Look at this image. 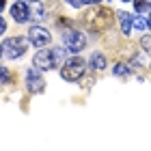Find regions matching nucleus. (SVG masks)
Masks as SVG:
<instances>
[{
    "label": "nucleus",
    "instance_id": "obj_10",
    "mask_svg": "<svg viewBox=\"0 0 151 151\" xmlns=\"http://www.w3.org/2000/svg\"><path fill=\"white\" fill-rule=\"evenodd\" d=\"M30 15L35 17V19H43L45 17V9H43V4L37 2V0H30Z\"/></svg>",
    "mask_w": 151,
    "mask_h": 151
},
{
    "label": "nucleus",
    "instance_id": "obj_8",
    "mask_svg": "<svg viewBox=\"0 0 151 151\" xmlns=\"http://www.w3.org/2000/svg\"><path fill=\"white\" fill-rule=\"evenodd\" d=\"M11 15H13V19H15V22L24 24V22H28V19H30V6L26 4V2H13Z\"/></svg>",
    "mask_w": 151,
    "mask_h": 151
},
{
    "label": "nucleus",
    "instance_id": "obj_22",
    "mask_svg": "<svg viewBox=\"0 0 151 151\" xmlns=\"http://www.w3.org/2000/svg\"><path fill=\"white\" fill-rule=\"evenodd\" d=\"M149 26H151V17H149Z\"/></svg>",
    "mask_w": 151,
    "mask_h": 151
},
{
    "label": "nucleus",
    "instance_id": "obj_16",
    "mask_svg": "<svg viewBox=\"0 0 151 151\" xmlns=\"http://www.w3.org/2000/svg\"><path fill=\"white\" fill-rule=\"evenodd\" d=\"M140 45L145 47V52H151V35H145L140 39Z\"/></svg>",
    "mask_w": 151,
    "mask_h": 151
},
{
    "label": "nucleus",
    "instance_id": "obj_3",
    "mask_svg": "<svg viewBox=\"0 0 151 151\" xmlns=\"http://www.w3.org/2000/svg\"><path fill=\"white\" fill-rule=\"evenodd\" d=\"M28 47V41L24 37H13V39H4L2 41V54L6 58H19Z\"/></svg>",
    "mask_w": 151,
    "mask_h": 151
},
{
    "label": "nucleus",
    "instance_id": "obj_5",
    "mask_svg": "<svg viewBox=\"0 0 151 151\" xmlns=\"http://www.w3.org/2000/svg\"><path fill=\"white\" fill-rule=\"evenodd\" d=\"M32 63H35L37 69L47 71V69H54V67H56V58H54L52 50H39L35 54V60H32Z\"/></svg>",
    "mask_w": 151,
    "mask_h": 151
},
{
    "label": "nucleus",
    "instance_id": "obj_11",
    "mask_svg": "<svg viewBox=\"0 0 151 151\" xmlns=\"http://www.w3.org/2000/svg\"><path fill=\"white\" fill-rule=\"evenodd\" d=\"M88 63H91L93 69H104V67H106V56H104V54H99V52H95Z\"/></svg>",
    "mask_w": 151,
    "mask_h": 151
},
{
    "label": "nucleus",
    "instance_id": "obj_2",
    "mask_svg": "<svg viewBox=\"0 0 151 151\" xmlns=\"http://www.w3.org/2000/svg\"><path fill=\"white\" fill-rule=\"evenodd\" d=\"M84 69H86L84 58L73 56V58H69V60H65L63 69H60V76H63V80H67V82H76V80H80V78H82Z\"/></svg>",
    "mask_w": 151,
    "mask_h": 151
},
{
    "label": "nucleus",
    "instance_id": "obj_6",
    "mask_svg": "<svg viewBox=\"0 0 151 151\" xmlns=\"http://www.w3.org/2000/svg\"><path fill=\"white\" fill-rule=\"evenodd\" d=\"M28 39L32 41V45H39V47H45V45H50V32H47L45 28H41V26H30L28 28Z\"/></svg>",
    "mask_w": 151,
    "mask_h": 151
},
{
    "label": "nucleus",
    "instance_id": "obj_13",
    "mask_svg": "<svg viewBox=\"0 0 151 151\" xmlns=\"http://www.w3.org/2000/svg\"><path fill=\"white\" fill-rule=\"evenodd\" d=\"M52 54H54V58H56V63H65L67 47H65V45H63V47H54V50H52Z\"/></svg>",
    "mask_w": 151,
    "mask_h": 151
},
{
    "label": "nucleus",
    "instance_id": "obj_1",
    "mask_svg": "<svg viewBox=\"0 0 151 151\" xmlns=\"http://www.w3.org/2000/svg\"><path fill=\"white\" fill-rule=\"evenodd\" d=\"M112 19H114V15L108 6H95L93 11H88L84 15V24L93 30H104L112 26Z\"/></svg>",
    "mask_w": 151,
    "mask_h": 151
},
{
    "label": "nucleus",
    "instance_id": "obj_20",
    "mask_svg": "<svg viewBox=\"0 0 151 151\" xmlns=\"http://www.w3.org/2000/svg\"><path fill=\"white\" fill-rule=\"evenodd\" d=\"M97 2H101V0H84V4H97Z\"/></svg>",
    "mask_w": 151,
    "mask_h": 151
},
{
    "label": "nucleus",
    "instance_id": "obj_9",
    "mask_svg": "<svg viewBox=\"0 0 151 151\" xmlns=\"http://www.w3.org/2000/svg\"><path fill=\"white\" fill-rule=\"evenodd\" d=\"M119 19H121V32H123V35H129L132 28H134V15L127 13V11H121Z\"/></svg>",
    "mask_w": 151,
    "mask_h": 151
},
{
    "label": "nucleus",
    "instance_id": "obj_7",
    "mask_svg": "<svg viewBox=\"0 0 151 151\" xmlns=\"http://www.w3.org/2000/svg\"><path fill=\"white\" fill-rule=\"evenodd\" d=\"M26 84H28V91L30 93H41L45 88V82H43V78H41V73H39L37 67L26 71Z\"/></svg>",
    "mask_w": 151,
    "mask_h": 151
},
{
    "label": "nucleus",
    "instance_id": "obj_15",
    "mask_svg": "<svg viewBox=\"0 0 151 151\" xmlns=\"http://www.w3.org/2000/svg\"><path fill=\"white\" fill-rule=\"evenodd\" d=\"M114 76H127L129 73V67L127 65H123V63H119V65H114Z\"/></svg>",
    "mask_w": 151,
    "mask_h": 151
},
{
    "label": "nucleus",
    "instance_id": "obj_14",
    "mask_svg": "<svg viewBox=\"0 0 151 151\" xmlns=\"http://www.w3.org/2000/svg\"><path fill=\"white\" fill-rule=\"evenodd\" d=\"M147 26H149V22H147L145 17H140V15L134 17V28H136V30H145Z\"/></svg>",
    "mask_w": 151,
    "mask_h": 151
},
{
    "label": "nucleus",
    "instance_id": "obj_19",
    "mask_svg": "<svg viewBox=\"0 0 151 151\" xmlns=\"http://www.w3.org/2000/svg\"><path fill=\"white\" fill-rule=\"evenodd\" d=\"M4 30H6V22L2 19V22H0V32H4Z\"/></svg>",
    "mask_w": 151,
    "mask_h": 151
},
{
    "label": "nucleus",
    "instance_id": "obj_17",
    "mask_svg": "<svg viewBox=\"0 0 151 151\" xmlns=\"http://www.w3.org/2000/svg\"><path fill=\"white\" fill-rule=\"evenodd\" d=\"M67 2H69L73 9H82V4H84V0H67Z\"/></svg>",
    "mask_w": 151,
    "mask_h": 151
},
{
    "label": "nucleus",
    "instance_id": "obj_21",
    "mask_svg": "<svg viewBox=\"0 0 151 151\" xmlns=\"http://www.w3.org/2000/svg\"><path fill=\"white\" fill-rule=\"evenodd\" d=\"M123 2H132V0H123Z\"/></svg>",
    "mask_w": 151,
    "mask_h": 151
},
{
    "label": "nucleus",
    "instance_id": "obj_4",
    "mask_svg": "<svg viewBox=\"0 0 151 151\" xmlns=\"http://www.w3.org/2000/svg\"><path fill=\"white\" fill-rule=\"evenodd\" d=\"M63 43L69 52H80L86 45V37L78 30H67V32H63Z\"/></svg>",
    "mask_w": 151,
    "mask_h": 151
},
{
    "label": "nucleus",
    "instance_id": "obj_18",
    "mask_svg": "<svg viewBox=\"0 0 151 151\" xmlns=\"http://www.w3.org/2000/svg\"><path fill=\"white\" fill-rule=\"evenodd\" d=\"M2 82L4 84L9 82V69H6V67H2Z\"/></svg>",
    "mask_w": 151,
    "mask_h": 151
},
{
    "label": "nucleus",
    "instance_id": "obj_12",
    "mask_svg": "<svg viewBox=\"0 0 151 151\" xmlns=\"http://www.w3.org/2000/svg\"><path fill=\"white\" fill-rule=\"evenodd\" d=\"M134 4H136V11H138V13L151 11V0H134Z\"/></svg>",
    "mask_w": 151,
    "mask_h": 151
}]
</instances>
